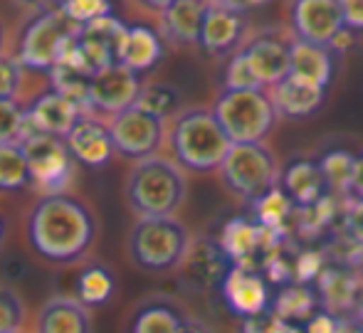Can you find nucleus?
Returning a JSON list of instances; mask_svg holds the SVG:
<instances>
[{
  "label": "nucleus",
  "instance_id": "obj_40",
  "mask_svg": "<svg viewBox=\"0 0 363 333\" xmlns=\"http://www.w3.org/2000/svg\"><path fill=\"white\" fill-rule=\"evenodd\" d=\"M344 23L351 33H363V3L359 0H346L344 3Z\"/></svg>",
  "mask_w": 363,
  "mask_h": 333
},
{
  "label": "nucleus",
  "instance_id": "obj_15",
  "mask_svg": "<svg viewBox=\"0 0 363 333\" xmlns=\"http://www.w3.org/2000/svg\"><path fill=\"white\" fill-rule=\"evenodd\" d=\"M148 8L156 15V28L168 45H176V47H198L201 45V30L208 3L176 0V3H158L148 5Z\"/></svg>",
  "mask_w": 363,
  "mask_h": 333
},
{
  "label": "nucleus",
  "instance_id": "obj_33",
  "mask_svg": "<svg viewBox=\"0 0 363 333\" xmlns=\"http://www.w3.org/2000/svg\"><path fill=\"white\" fill-rule=\"evenodd\" d=\"M30 309L15 286L0 284V333L28 331Z\"/></svg>",
  "mask_w": 363,
  "mask_h": 333
},
{
  "label": "nucleus",
  "instance_id": "obj_39",
  "mask_svg": "<svg viewBox=\"0 0 363 333\" xmlns=\"http://www.w3.org/2000/svg\"><path fill=\"white\" fill-rule=\"evenodd\" d=\"M324 271V264H321V254L316 252H304L296 257V264H294V276L299 284H306V281L316 279L321 276Z\"/></svg>",
  "mask_w": 363,
  "mask_h": 333
},
{
  "label": "nucleus",
  "instance_id": "obj_44",
  "mask_svg": "<svg viewBox=\"0 0 363 333\" xmlns=\"http://www.w3.org/2000/svg\"><path fill=\"white\" fill-rule=\"evenodd\" d=\"M8 237H10V220H8V215H5V210L0 208V252H3Z\"/></svg>",
  "mask_w": 363,
  "mask_h": 333
},
{
  "label": "nucleus",
  "instance_id": "obj_7",
  "mask_svg": "<svg viewBox=\"0 0 363 333\" xmlns=\"http://www.w3.org/2000/svg\"><path fill=\"white\" fill-rule=\"evenodd\" d=\"M211 109L233 146L235 143H264L279 119L269 89H223Z\"/></svg>",
  "mask_w": 363,
  "mask_h": 333
},
{
  "label": "nucleus",
  "instance_id": "obj_27",
  "mask_svg": "<svg viewBox=\"0 0 363 333\" xmlns=\"http://www.w3.org/2000/svg\"><path fill=\"white\" fill-rule=\"evenodd\" d=\"M33 191L28 156L20 146H0V198H15Z\"/></svg>",
  "mask_w": 363,
  "mask_h": 333
},
{
  "label": "nucleus",
  "instance_id": "obj_9",
  "mask_svg": "<svg viewBox=\"0 0 363 333\" xmlns=\"http://www.w3.org/2000/svg\"><path fill=\"white\" fill-rule=\"evenodd\" d=\"M111 136H114L116 158L129 163H139L146 158L166 153V133L168 121L141 106H131L124 114L109 121Z\"/></svg>",
  "mask_w": 363,
  "mask_h": 333
},
{
  "label": "nucleus",
  "instance_id": "obj_42",
  "mask_svg": "<svg viewBox=\"0 0 363 333\" xmlns=\"http://www.w3.org/2000/svg\"><path fill=\"white\" fill-rule=\"evenodd\" d=\"M349 225H351V232L356 235V239H361V242H363V203L361 205H351Z\"/></svg>",
  "mask_w": 363,
  "mask_h": 333
},
{
  "label": "nucleus",
  "instance_id": "obj_19",
  "mask_svg": "<svg viewBox=\"0 0 363 333\" xmlns=\"http://www.w3.org/2000/svg\"><path fill=\"white\" fill-rule=\"evenodd\" d=\"M220 291H223V301L228 304V309L233 314H238L240 319H250V316L269 311L267 284H264L257 271L247 269V266L235 264L230 269V274L225 276Z\"/></svg>",
  "mask_w": 363,
  "mask_h": 333
},
{
  "label": "nucleus",
  "instance_id": "obj_17",
  "mask_svg": "<svg viewBox=\"0 0 363 333\" xmlns=\"http://www.w3.org/2000/svg\"><path fill=\"white\" fill-rule=\"evenodd\" d=\"M33 333H94V314L72 294H52L38 306Z\"/></svg>",
  "mask_w": 363,
  "mask_h": 333
},
{
  "label": "nucleus",
  "instance_id": "obj_46",
  "mask_svg": "<svg viewBox=\"0 0 363 333\" xmlns=\"http://www.w3.org/2000/svg\"><path fill=\"white\" fill-rule=\"evenodd\" d=\"M346 333H363V324H356L354 329H349V331H346Z\"/></svg>",
  "mask_w": 363,
  "mask_h": 333
},
{
  "label": "nucleus",
  "instance_id": "obj_3",
  "mask_svg": "<svg viewBox=\"0 0 363 333\" xmlns=\"http://www.w3.org/2000/svg\"><path fill=\"white\" fill-rule=\"evenodd\" d=\"M188 200V173L166 153L131 163L124 176V203L136 220L178 218Z\"/></svg>",
  "mask_w": 363,
  "mask_h": 333
},
{
  "label": "nucleus",
  "instance_id": "obj_31",
  "mask_svg": "<svg viewBox=\"0 0 363 333\" xmlns=\"http://www.w3.org/2000/svg\"><path fill=\"white\" fill-rule=\"evenodd\" d=\"M291 208H294V203L284 196L282 188H274L272 193H267L264 198H259L252 203V213H255L257 225L274 235L282 230V225H284V220L289 218Z\"/></svg>",
  "mask_w": 363,
  "mask_h": 333
},
{
  "label": "nucleus",
  "instance_id": "obj_45",
  "mask_svg": "<svg viewBox=\"0 0 363 333\" xmlns=\"http://www.w3.org/2000/svg\"><path fill=\"white\" fill-rule=\"evenodd\" d=\"M181 333H213V331L208 329L203 321H198V319H193V316H191V319L186 321V326L181 329Z\"/></svg>",
  "mask_w": 363,
  "mask_h": 333
},
{
  "label": "nucleus",
  "instance_id": "obj_26",
  "mask_svg": "<svg viewBox=\"0 0 363 333\" xmlns=\"http://www.w3.org/2000/svg\"><path fill=\"white\" fill-rule=\"evenodd\" d=\"M291 77L326 89L331 77H334V57H331V50L294 40V43H291Z\"/></svg>",
  "mask_w": 363,
  "mask_h": 333
},
{
  "label": "nucleus",
  "instance_id": "obj_14",
  "mask_svg": "<svg viewBox=\"0 0 363 333\" xmlns=\"http://www.w3.org/2000/svg\"><path fill=\"white\" fill-rule=\"evenodd\" d=\"M291 43L294 38H284L277 30H267L250 38L240 50L264 89H272L291 74Z\"/></svg>",
  "mask_w": 363,
  "mask_h": 333
},
{
  "label": "nucleus",
  "instance_id": "obj_30",
  "mask_svg": "<svg viewBox=\"0 0 363 333\" xmlns=\"http://www.w3.org/2000/svg\"><path fill=\"white\" fill-rule=\"evenodd\" d=\"M136 106H141V109L151 111V114L161 116L166 121H171L183 109L178 89L173 84H166V81H146Z\"/></svg>",
  "mask_w": 363,
  "mask_h": 333
},
{
  "label": "nucleus",
  "instance_id": "obj_20",
  "mask_svg": "<svg viewBox=\"0 0 363 333\" xmlns=\"http://www.w3.org/2000/svg\"><path fill=\"white\" fill-rule=\"evenodd\" d=\"M119 294V279L104 259L91 257L84 264L74 269L72 279V296L91 314L99 309H106Z\"/></svg>",
  "mask_w": 363,
  "mask_h": 333
},
{
  "label": "nucleus",
  "instance_id": "obj_5",
  "mask_svg": "<svg viewBox=\"0 0 363 333\" xmlns=\"http://www.w3.org/2000/svg\"><path fill=\"white\" fill-rule=\"evenodd\" d=\"M79 30L67 20L60 5H38L13 30L10 52L33 74L48 77L55 72L67 43Z\"/></svg>",
  "mask_w": 363,
  "mask_h": 333
},
{
  "label": "nucleus",
  "instance_id": "obj_24",
  "mask_svg": "<svg viewBox=\"0 0 363 333\" xmlns=\"http://www.w3.org/2000/svg\"><path fill=\"white\" fill-rule=\"evenodd\" d=\"M269 96H272L279 119L301 121L321 109V104L326 101V89L289 74L287 79L269 89Z\"/></svg>",
  "mask_w": 363,
  "mask_h": 333
},
{
  "label": "nucleus",
  "instance_id": "obj_36",
  "mask_svg": "<svg viewBox=\"0 0 363 333\" xmlns=\"http://www.w3.org/2000/svg\"><path fill=\"white\" fill-rule=\"evenodd\" d=\"M223 89L250 91V89H264V86H262V81L257 79V74L252 72V67H250L247 57H245L242 52H238L235 57L228 60V64H225Z\"/></svg>",
  "mask_w": 363,
  "mask_h": 333
},
{
  "label": "nucleus",
  "instance_id": "obj_29",
  "mask_svg": "<svg viewBox=\"0 0 363 333\" xmlns=\"http://www.w3.org/2000/svg\"><path fill=\"white\" fill-rule=\"evenodd\" d=\"M40 74H33L23 67L13 52L0 57V101H23L28 104L30 99L40 94L38 89L30 86V79Z\"/></svg>",
  "mask_w": 363,
  "mask_h": 333
},
{
  "label": "nucleus",
  "instance_id": "obj_12",
  "mask_svg": "<svg viewBox=\"0 0 363 333\" xmlns=\"http://www.w3.org/2000/svg\"><path fill=\"white\" fill-rule=\"evenodd\" d=\"M291 38L306 45L331 50L341 33L344 23V3L336 0H299L289 5Z\"/></svg>",
  "mask_w": 363,
  "mask_h": 333
},
{
  "label": "nucleus",
  "instance_id": "obj_47",
  "mask_svg": "<svg viewBox=\"0 0 363 333\" xmlns=\"http://www.w3.org/2000/svg\"><path fill=\"white\" fill-rule=\"evenodd\" d=\"M20 333H33V331H20Z\"/></svg>",
  "mask_w": 363,
  "mask_h": 333
},
{
  "label": "nucleus",
  "instance_id": "obj_22",
  "mask_svg": "<svg viewBox=\"0 0 363 333\" xmlns=\"http://www.w3.org/2000/svg\"><path fill=\"white\" fill-rule=\"evenodd\" d=\"M279 188L294 205L309 210L326 198L329 183H326L319 163L309 161V158H291L282 166Z\"/></svg>",
  "mask_w": 363,
  "mask_h": 333
},
{
  "label": "nucleus",
  "instance_id": "obj_41",
  "mask_svg": "<svg viewBox=\"0 0 363 333\" xmlns=\"http://www.w3.org/2000/svg\"><path fill=\"white\" fill-rule=\"evenodd\" d=\"M346 200L349 205H361L363 203V153L356 158V171H354V178H351V186L346 191Z\"/></svg>",
  "mask_w": 363,
  "mask_h": 333
},
{
  "label": "nucleus",
  "instance_id": "obj_4",
  "mask_svg": "<svg viewBox=\"0 0 363 333\" xmlns=\"http://www.w3.org/2000/svg\"><path fill=\"white\" fill-rule=\"evenodd\" d=\"M196 237L178 218L134 220L124 239L129 262L144 274H173L181 271Z\"/></svg>",
  "mask_w": 363,
  "mask_h": 333
},
{
  "label": "nucleus",
  "instance_id": "obj_37",
  "mask_svg": "<svg viewBox=\"0 0 363 333\" xmlns=\"http://www.w3.org/2000/svg\"><path fill=\"white\" fill-rule=\"evenodd\" d=\"M240 333H301V329L294 324L282 321L274 311H264V314L242 319Z\"/></svg>",
  "mask_w": 363,
  "mask_h": 333
},
{
  "label": "nucleus",
  "instance_id": "obj_43",
  "mask_svg": "<svg viewBox=\"0 0 363 333\" xmlns=\"http://www.w3.org/2000/svg\"><path fill=\"white\" fill-rule=\"evenodd\" d=\"M10 47H13V30L8 28L5 18L0 15V57H3V55H10Z\"/></svg>",
  "mask_w": 363,
  "mask_h": 333
},
{
  "label": "nucleus",
  "instance_id": "obj_2",
  "mask_svg": "<svg viewBox=\"0 0 363 333\" xmlns=\"http://www.w3.org/2000/svg\"><path fill=\"white\" fill-rule=\"evenodd\" d=\"M233 141L208 106H183L166 133V156L186 173H218Z\"/></svg>",
  "mask_w": 363,
  "mask_h": 333
},
{
  "label": "nucleus",
  "instance_id": "obj_21",
  "mask_svg": "<svg viewBox=\"0 0 363 333\" xmlns=\"http://www.w3.org/2000/svg\"><path fill=\"white\" fill-rule=\"evenodd\" d=\"M233 266H235L233 259L225 254V249L220 247L218 239L203 237L193 242V249L181 271L188 276V281L196 289L208 291V289H220Z\"/></svg>",
  "mask_w": 363,
  "mask_h": 333
},
{
  "label": "nucleus",
  "instance_id": "obj_1",
  "mask_svg": "<svg viewBox=\"0 0 363 333\" xmlns=\"http://www.w3.org/2000/svg\"><path fill=\"white\" fill-rule=\"evenodd\" d=\"M28 252L52 269H77L94 257L101 222L96 210L77 193L35 196L20 220Z\"/></svg>",
  "mask_w": 363,
  "mask_h": 333
},
{
  "label": "nucleus",
  "instance_id": "obj_23",
  "mask_svg": "<svg viewBox=\"0 0 363 333\" xmlns=\"http://www.w3.org/2000/svg\"><path fill=\"white\" fill-rule=\"evenodd\" d=\"M163 55H166V40L158 33V28L148 23H134L126 28L124 43L119 50V64L144 77L151 69H156Z\"/></svg>",
  "mask_w": 363,
  "mask_h": 333
},
{
  "label": "nucleus",
  "instance_id": "obj_34",
  "mask_svg": "<svg viewBox=\"0 0 363 333\" xmlns=\"http://www.w3.org/2000/svg\"><path fill=\"white\" fill-rule=\"evenodd\" d=\"M28 138V114L23 101H0V146H20Z\"/></svg>",
  "mask_w": 363,
  "mask_h": 333
},
{
  "label": "nucleus",
  "instance_id": "obj_18",
  "mask_svg": "<svg viewBox=\"0 0 363 333\" xmlns=\"http://www.w3.org/2000/svg\"><path fill=\"white\" fill-rule=\"evenodd\" d=\"M191 319L173 296L148 294L126 316V333H181Z\"/></svg>",
  "mask_w": 363,
  "mask_h": 333
},
{
  "label": "nucleus",
  "instance_id": "obj_6",
  "mask_svg": "<svg viewBox=\"0 0 363 333\" xmlns=\"http://www.w3.org/2000/svg\"><path fill=\"white\" fill-rule=\"evenodd\" d=\"M218 178L230 196L255 203L279 188L282 166L267 143H235Z\"/></svg>",
  "mask_w": 363,
  "mask_h": 333
},
{
  "label": "nucleus",
  "instance_id": "obj_11",
  "mask_svg": "<svg viewBox=\"0 0 363 333\" xmlns=\"http://www.w3.org/2000/svg\"><path fill=\"white\" fill-rule=\"evenodd\" d=\"M247 8L238 3H208L198 47L213 60H230L247 43Z\"/></svg>",
  "mask_w": 363,
  "mask_h": 333
},
{
  "label": "nucleus",
  "instance_id": "obj_16",
  "mask_svg": "<svg viewBox=\"0 0 363 333\" xmlns=\"http://www.w3.org/2000/svg\"><path fill=\"white\" fill-rule=\"evenodd\" d=\"M72 151L74 161L86 168H106L116 158L114 136H111V126L106 119H99L94 114H84L69 136L65 138Z\"/></svg>",
  "mask_w": 363,
  "mask_h": 333
},
{
  "label": "nucleus",
  "instance_id": "obj_32",
  "mask_svg": "<svg viewBox=\"0 0 363 333\" xmlns=\"http://www.w3.org/2000/svg\"><path fill=\"white\" fill-rule=\"evenodd\" d=\"M356 158L359 156L344 151V148H334V151L321 156L319 166L331 191H339L341 196H346V191H349V186H351V178H354V171H356Z\"/></svg>",
  "mask_w": 363,
  "mask_h": 333
},
{
  "label": "nucleus",
  "instance_id": "obj_13",
  "mask_svg": "<svg viewBox=\"0 0 363 333\" xmlns=\"http://www.w3.org/2000/svg\"><path fill=\"white\" fill-rule=\"evenodd\" d=\"M25 114H28V138L30 136L67 138L69 131L77 126V121L86 114V109L50 84L48 89L40 91L35 99H30L25 104Z\"/></svg>",
  "mask_w": 363,
  "mask_h": 333
},
{
  "label": "nucleus",
  "instance_id": "obj_38",
  "mask_svg": "<svg viewBox=\"0 0 363 333\" xmlns=\"http://www.w3.org/2000/svg\"><path fill=\"white\" fill-rule=\"evenodd\" d=\"M299 329L301 333H346V324L341 319H336L334 314H329L326 309H319Z\"/></svg>",
  "mask_w": 363,
  "mask_h": 333
},
{
  "label": "nucleus",
  "instance_id": "obj_25",
  "mask_svg": "<svg viewBox=\"0 0 363 333\" xmlns=\"http://www.w3.org/2000/svg\"><path fill=\"white\" fill-rule=\"evenodd\" d=\"M269 235L267 230H262L257 222L245 218H233L225 222L223 232H220L218 242L225 249L233 264L247 266V259H252V254L262 247V237Z\"/></svg>",
  "mask_w": 363,
  "mask_h": 333
},
{
  "label": "nucleus",
  "instance_id": "obj_28",
  "mask_svg": "<svg viewBox=\"0 0 363 333\" xmlns=\"http://www.w3.org/2000/svg\"><path fill=\"white\" fill-rule=\"evenodd\" d=\"M272 311L287 324L299 326L319 311V304H316V294L306 284H287L274 299Z\"/></svg>",
  "mask_w": 363,
  "mask_h": 333
},
{
  "label": "nucleus",
  "instance_id": "obj_10",
  "mask_svg": "<svg viewBox=\"0 0 363 333\" xmlns=\"http://www.w3.org/2000/svg\"><path fill=\"white\" fill-rule=\"evenodd\" d=\"M144 84V77L126 69L124 64L106 67L91 77L89 91H86V111L111 121L114 116L139 104Z\"/></svg>",
  "mask_w": 363,
  "mask_h": 333
},
{
  "label": "nucleus",
  "instance_id": "obj_35",
  "mask_svg": "<svg viewBox=\"0 0 363 333\" xmlns=\"http://www.w3.org/2000/svg\"><path fill=\"white\" fill-rule=\"evenodd\" d=\"M60 8L77 30H84L114 15V8L104 0H67V3H60Z\"/></svg>",
  "mask_w": 363,
  "mask_h": 333
},
{
  "label": "nucleus",
  "instance_id": "obj_8",
  "mask_svg": "<svg viewBox=\"0 0 363 333\" xmlns=\"http://www.w3.org/2000/svg\"><path fill=\"white\" fill-rule=\"evenodd\" d=\"M23 148H25V156H28L35 196L72 193L79 163L74 161L65 138L30 136L25 138Z\"/></svg>",
  "mask_w": 363,
  "mask_h": 333
}]
</instances>
